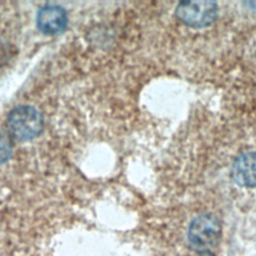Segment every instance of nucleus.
Returning <instances> with one entry per match:
<instances>
[{
  "mask_svg": "<svg viewBox=\"0 0 256 256\" xmlns=\"http://www.w3.org/2000/svg\"><path fill=\"white\" fill-rule=\"evenodd\" d=\"M220 220L213 214L205 213L195 217L188 228L189 246L198 253L211 252L221 237Z\"/></svg>",
  "mask_w": 256,
  "mask_h": 256,
  "instance_id": "1",
  "label": "nucleus"
},
{
  "mask_svg": "<svg viewBox=\"0 0 256 256\" xmlns=\"http://www.w3.org/2000/svg\"><path fill=\"white\" fill-rule=\"evenodd\" d=\"M43 126L39 111L29 105L15 108L8 116L7 127L10 135L18 141H28L36 137Z\"/></svg>",
  "mask_w": 256,
  "mask_h": 256,
  "instance_id": "2",
  "label": "nucleus"
},
{
  "mask_svg": "<svg viewBox=\"0 0 256 256\" xmlns=\"http://www.w3.org/2000/svg\"><path fill=\"white\" fill-rule=\"evenodd\" d=\"M217 13V4L211 1H184L176 7L179 20L193 28L209 26L215 21Z\"/></svg>",
  "mask_w": 256,
  "mask_h": 256,
  "instance_id": "3",
  "label": "nucleus"
},
{
  "mask_svg": "<svg viewBox=\"0 0 256 256\" xmlns=\"http://www.w3.org/2000/svg\"><path fill=\"white\" fill-rule=\"evenodd\" d=\"M231 177L239 186L256 187V152L239 155L232 164Z\"/></svg>",
  "mask_w": 256,
  "mask_h": 256,
  "instance_id": "4",
  "label": "nucleus"
},
{
  "mask_svg": "<svg viewBox=\"0 0 256 256\" xmlns=\"http://www.w3.org/2000/svg\"><path fill=\"white\" fill-rule=\"evenodd\" d=\"M67 21L66 11L60 6H45L37 14L38 27L45 34H58L62 32L67 25Z\"/></svg>",
  "mask_w": 256,
  "mask_h": 256,
  "instance_id": "5",
  "label": "nucleus"
},
{
  "mask_svg": "<svg viewBox=\"0 0 256 256\" xmlns=\"http://www.w3.org/2000/svg\"><path fill=\"white\" fill-rule=\"evenodd\" d=\"M11 155V147L9 142L0 135V164L6 162Z\"/></svg>",
  "mask_w": 256,
  "mask_h": 256,
  "instance_id": "6",
  "label": "nucleus"
},
{
  "mask_svg": "<svg viewBox=\"0 0 256 256\" xmlns=\"http://www.w3.org/2000/svg\"><path fill=\"white\" fill-rule=\"evenodd\" d=\"M197 256H215L212 252H202V253H198Z\"/></svg>",
  "mask_w": 256,
  "mask_h": 256,
  "instance_id": "7",
  "label": "nucleus"
}]
</instances>
